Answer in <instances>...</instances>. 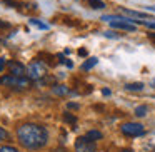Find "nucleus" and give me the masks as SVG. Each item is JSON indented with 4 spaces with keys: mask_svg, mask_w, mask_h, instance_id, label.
Listing matches in <instances>:
<instances>
[{
    "mask_svg": "<svg viewBox=\"0 0 155 152\" xmlns=\"http://www.w3.org/2000/svg\"><path fill=\"white\" fill-rule=\"evenodd\" d=\"M90 7L92 8H104L105 4L102 2V0H90Z\"/></svg>",
    "mask_w": 155,
    "mask_h": 152,
    "instance_id": "obj_14",
    "label": "nucleus"
},
{
    "mask_svg": "<svg viewBox=\"0 0 155 152\" xmlns=\"http://www.w3.org/2000/svg\"><path fill=\"white\" fill-rule=\"evenodd\" d=\"M120 130L124 135H128V137H138L145 132V129L142 124H137V122H125L120 125Z\"/></svg>",
    "mask_w": 155,
    "mask_h": 152,
    "instance_id": "obj_4",
    "label": "nucleus"
},
{
    "mask_svg": "<svg viewBox=\"0 0 155 152\" xmlns=\"http://www.w3.org/2000/svg\"><path fill=\"white\" fill-rule=\"evenodd\" d=\"M17 139L25 149H30V150H37L42 149L48 140V132L44 125L38 124H22L17 127Z\"/></svg>",
    "mask_w": 155,
    "mask_h": 152,
    "instance_id": "obj_1",
    "label": "nucleus"
},
{
    "mask_svg": "<svg viewBox=\"0 0 155 152\" xmlns=\"http://www.w3.org/2000/svg\"><path fill=\"white\" fill-rule=\"evenodd\" d=\"M45 72H47V67L42 60H34L27 65V77L32 80H38L40 77L45 75Z\"/></svg>",
    "mask_w": 155,
    "mask_h": 152,
    "instance_id": "obj_3",
    "label": "nucleus"
},
{
    "mask_svg": "<svg viewBox=\"0 0 155 152\" xmlns=\"http://www.w3.org/2000/svg\"><path fill=\"white\" fill-rule=\"evenodd\" d=\"M105 37H110V39H118V35L115 32H105Z\"/></svg>",
    "mask_w": 155,
    "mask_h": 152,
    "instance_id": "obj_20",
    "label": "nucleus"
},
{
    "mask_svg": "<svg viewBox=\"0 0 155 152\" xmlns=\"http://www.w3.org/2000/svg\"><path fill=\"white\" fill-rule=\"evenodd\" d=\"M64 120H65V122H70V124H75V122H77V119H75L74 115H70L68 112H65V115H64Z\"/></svg>",
    "mask_w": 155,
    "mask_h": 152,
    "instance_id": "obj_16",
    "label": "nucleus"
},
{
    "mask_svg": "<svg viewBox=\"0 0 155 152\" xmlns=\"http://www.w3.org/2000/svg\"><path fill=\"white\" fill-rule=\"evenodd\" d=\"M122 12L127 15H130V17H140V19H148L147 14H142V12H135V10H127V8H122Z\"/></svg>",
    "mask_w": 155,
    "mask_h": 152,
    "instance_id": "obj_10",
    "label": "nucleus"
},
{
    "mask_svg": "<svg viewBox=\"0 0 155 152\" xmlns=\"http://www.w3.org/2000/svg\"><path fill=\"white\" fill-rule=\"evenodd\" d=\"M147 112H148L147 105H138V107L135 109V115H137V117H145V115H147Z\"/></svg>",
    "mask_w": 155,
    "mask_h": 152,
    "instance_id": "obj_12",
    "label": "nucleus"
},
{
    "mask_svg": "<svg viewBox=\"0 0 155 152\" xmlns=\"http://www.w3.org/2000/svg\"><path fill=\"white\" fill-rule=\"evenodd\" d=\"M142 24H143L145 27H148V29H153V30H155V22H142Z\"/></svg>",
    "mask_w": 155,
    "mask_h": 152,
    "instance_id": "obj_21",
    "label": "nucleus"
},
{
    "mask_svg": "<svg viewBox=\"0 0 155 152\" xmlns=\"http://www.w3.org/2000/svg\"><path fill=\"white\" fill-rule=\"evenodd\" d=\"M7 67H8V70H10V74H12V75H17V77H24V75L27 74V69H25V65L20 64V62H17V60L7 62Z\"/></svg>",
    "mask_w": 155,
    "mask_h": 152,
    "instance_id": "obj_6",
    "label": "nucleus"
},
{
    "mask_svg": "<svg viewBox=\"0 0 155 152\" xmlns=\"http://www.w3.org/2000/svg\"><path fill=\"white\" fill-rule=\"evenodd\" d=\"M10 139V135H8V132L5 130L4 127H0V140H8Z\"/></svg>",
    "mask_w": 155,
    "mask_h": 152,
    "instance_id": "obj_15",
    "label": "nucleus"
},
{
    "mask_svg": "<svg viewBox=\"0 0 155 152\" xmlns=\"http://www.w3.org/2000/svg\"><path fill=\"white\" fill-rule=\"evenodd\" d=\"M87 135L92 139V140H100V139L104 137L100 130H88V132H87Z\"/></svg>",
    "mask_w": 155,
    "mask_h": 152,
    "instance_id": "obj_13",
    "label": "nucleus"
},
{
    "mask_svg": "<svg viewBox=\"0 0 155 152\" xmlns=\"http://www.w3.org/2000/svg\"><path fill=\"white\" fill-rule=\"evenodd\" d=\"M95 150H97V145L88 135L78 137L75 140V152H95Z\"/></svg>",
    "mask_w": 155,
    "mask_h": 152,
    "instance_id": "obj_5",
    "label": "nucleus"
},
{
    "mask_svg": "<svg viewBox=\"0 0 155 152\" xmlns=\"http://www.w3.org/2000/svg\"><path fill=\"white\" fill-rule=\"evenodd\" d=\"M152 85H153V87H155V80H153V82H152Z\"/></svg>",
    "mask_w": 155,
    "mask_h": 152,
    "instance_id": "obj_27",
    "label": "nucleus"
},
{
    "mask_svg": "<svg viewBox=\"0 0 155 152\" xmlns=\"http://www.w3.org/2000/svg\"><path fill=\"white\" fill-rule=\"evenodd\" d=\"M102 94H104V95H110V90H108V89H104V90H102Z\"/></svg>",
    "mask_w": 155,
    "mask_h": 152,
    "instance_id": "obj_24",
    "label": "nucleus"
},
{
    "mask_svg": "<svg viewBox=\"0 0 155 152\" xmlns=\"http://www.w3.org/2000/svg\"><path fill=\"white\" fill-rule=\"evenodd\" d=\"M52 94L57 95V97H65V95L70 94V90H68L67 85H54L52 87Z\"/></svg>",
    "mask_w": 155,
    "mask_h": 152,
    "instance_id": "obj_8",
    "label": "nucleus"
},
{
    "mask_svg": "<svg viewBox=\"0 0 155 152\" xmlns=\"http://www.w3.org/2000/svg\"><path fill=\"white\" fill-rule=\"evenodd\" d=\"M30 22H32V24H34V25H37L38 29H44V30H45V29H48V25L42 24V22H40V20H37V19H32Z\"/></svg>",
    "mask_w": 155,
    "mask_h": 152,
    "instance_id": "obj_18",
    "label": "nucleus"
},
{
    "mask_svg": "<svg viewBox=\"0 0 155 152\" xmlns=\"http://www.w3.org/2000/svg\"><path fill=\"white\" fill-rule=\"evenodd\" d=\"M148 37H150L152 40H155V34H148Z\"/></svg>",
    "mask_w": 155,
    "mask_h": 152,
    "instance_id": "obj_25",
    "label": "nucleus"
},
{
    "mask_svg": "<svg viewBox=\"0 0 155 152\" xmlns=\"http://www.w3.org/2000/svg\"><path fill=\"white\" fill-rule=\"evenodd\" d=\"M110 25L114 29H120V30H127V32L137 30L135 24H130V22H127V20H110Z\"/></svg>",
    "mask_w": 155,
    "mask_h": 152,
    "instance_id": "obj_7",
    "label": "nucleus"
},
{
    "mask_svg": "<svg viewBox=\"0 0 155 152\" xmlns=\"http://www.w3.org/2000/svg\"><path fill=\"white\" fill-rule=\"evenodd\" d=\"M97 62H98V59H97V57L88 59L87 62H84V64H82V70H90L92 67H95V65H97Z\"/></svg>",
    "mask_w": 155,
    "mask_h": 152,
    "instance_id": "obj_9",
    "label": "nucleus"
},
{
    "mask_svg": "<svg viewBox=\"0 0 155 152\" xmlns=\"http://www.w3.org/2000/svg\"><path fill=\"white\" fill-rule=\"evenodd\" d=\"M67 107H68V109H78V105H77V104H68Z\"/></svg>",
    "mask_w": 155,
    "mask_h": 152,
    "instance_id": "obj_23",
    "label": "nucleus"
},
{
    "mask_svg": "<svg viewBox=\"0 0 155 152\" xmlns=\"http://www.w3.org/2000/svg\"><path fill=\"white\" fill-rule=\"evenodd\" d=\"M78 55H82V57H85V55H87V50H85V49H80V50H78Z\"/></svg>",
    "mask_w": 155,
    "mask_h": 152,
    "instance_id": "obj_22",
    "label": "nucleus"
},
{
    "mask_svg": "<svg viewBox=\"0 0 155 152\" xmlns=\"http://www.w3.org/2000/svg\"><path fill=\"white\" fill-rule=\"evenodd\" d=\"M0 152H20V150L15 147H10V145H4V147H0Z\"/></svg>",
    "mask_w": 155,
    "mask_h": 152,
    "instance_id": "obj_17",
    "label": "nucleus"
},
{
    "mask_svg": "<svg viewBox=\"0 0 155 152\" xmlns=\"http://www.w3.org/2000/svg\"><path fill=\"white\" fill-rule=\"evenodd\" d=\"M0 85H5V87L10 89H28L30 87V80L25 77H17V75H4L0 77Z\"/></svg>",
    "mask_w": 155,
    "mask_h": 152,
    "instance_id": "obj_2",
    "label": "nucleus"
},
{
    "mask_svg": "<svg viewBox=\"0 0 155 152\" xmlns=\"http://www.w3.org/2000/svg\"><path fill=\"white\" fill-rule=\"evenodd\" d=\"M5 67H7V60H5L4 57H0V72L4 70Z\"/></svg>",
    "mask_w": 155,
    "mask_h": 152,
    "instance_id": "obj_19",
    "label": "nucleus"
},
{
    "mask_svg": "<svg viewBox=\"0 0 155 152\" xmlns=\"http://www.w3.org/2000/svg\"><path fill=\"white\" fill-rule=\"evenodd\" d=\"M125 89H127V90L140 92L142 89H143V84H142V82H134V84H127V85H125Z\"/></svg>",
    "mask_w": 155,
    "mask_h": 152,
    "instance_id": "obj_11",
    "label": "nucleus"
},
{
    "mask_svg": "<svg viewBox=\"0 0 155 152\" xmlns=\"http://www.w3.org/2000/svg\"><path fill=\"white\" fill-rule=\"evenodd\" d=\"M120 152H134V150H128V149H124V150H120Z\"/></svg>",
    "mask_w": 155,
    "mask_h": 152,
    "instance_id": "obj_26",
    "label": "nucleus"
}]
</instances>
